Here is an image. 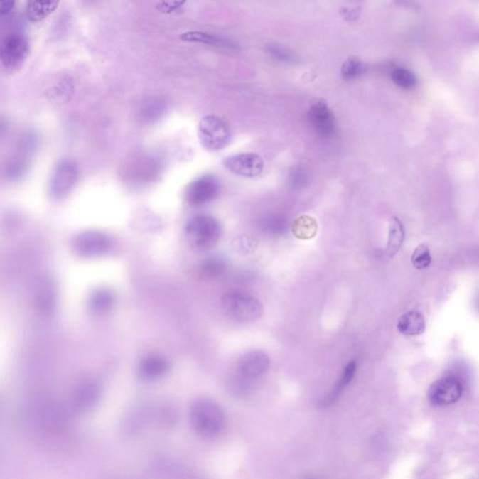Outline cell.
Here are the masks:
<instances>
[{
	"label": "cell",
	"instance_id": "2",
	"mask_svg": "<svg viewBox=\"0 0 479 479\" xmlns=\"http://www.w3.org/2000/svg\"><path fill=\"white\" fill-rule=\"evenodd\" d=\"M222 309L227 316L238 322H252L262 315V303L253 296L230 291L221 298Z\"/></svg>",
	"mask_w": 479,
	"mask_h": 479
},
{
	"label": "cell",
	"instance_id": "26",
	"mask_svg": "<svg viewBox=\"0 0 479 479\" xmlns=\"http://www.w3.org/2000/svg\"><path fill=\"white\" fill-rule=\"evenodd\" d=\"M99 387L96 383L85 384L78 393V404L80 407L88 408L96 403L99 396Z\"/></svg>",
	"mask_w": 479,
	"mask_h": 479
},
{
	"label": "cell",
	"instance_id": "28",
	"mask_svg": "<svg viewBox=\"0 0 479 479\" xmlns=\"http://www.w3.org/2000/svg\"><path fill=\"white\" fill-rule=\"evenodd\" d=\"M411 262L414 267L418 270H424L428 268L431 262V256L427 245L425 244L418 245L411 257Z\"/></svg>",
	"mask_w": 479,
	"mask_h": 479
},
{
	"label": "cell",
	"instance_id": "1",
	"mask_svg": "<svg viewBox=\"0 0 479 479\" xmlns=\"http://www.w3.org/2000/svg\"><path fill=\"white\" fill-rule=\"evenodd\" d=\"M194 430L204 437L220 434L226 424V416L222 407L210 399H198L189 411Z\"/></svg>",
	"mask_w": 479,
	"mask_h": 479
},
{
	"label": "cell",
	"instance_id": "32",
	"mask_svg": "<svg viewBox=\"0 0 479 479\" xmlns=\"http://www.w3.org/2000/svg\"><path fill=\"white\" fill-rule=\"evenodd\" d=\"M304 479H316V478H313V477H306V478H304Z\"/></svg>",
	"mask_w": 479,
	"mask_h": 479
},
{
	"label": "cell",
	"instance_id": "10",
	"mask_svg": "<svg viewBox=\"0 0 479 479\" xmlns=\"http://www.w3.org/2000/svg\"><path fill=\"white\" fill-rule=\"evenodd\" d=\"M270 357L264 352L250 351L239 359L238 374L239 377L252 381L262 377L270 368Z\"/></svg>",
	"mask_w": 479,
	"mask_h": 479
},
{
	"label": "cell",
	"instance_id": "9",
	"mask_svg": "<svg viewBox=\"0 0 479 479\" xmlns=\"http://www.w3.org/2000/svg\"><path fill=\"white\" fill-rule=\"evenodd\" d=\"M224 166L236 176L254 178L262 173L264 162L257 154L242 153L227 156L224 161Z\"/></svg>",
	"mask_w": 479,
	"mask_h": 479
},
{
	"label": "cell",
	"instance_id": "16",
	"mask_svg": "<svg viewBox=\"0 0 479 479\" xmlns=\"http://www.w3.org/2000/svg\"><path fill=\"white\" fill-rule=\"evenodd\" d=\"M404 241V229L403 224L397 217H392L389 223V238L387 242V255L389 258L394 257L400 250Z\"/></svg>",
	"mask_w": 479,
	"mask_h": 479
},
{
	"label": "cell",
	"instance_id": "5",
	"mask_svg": "<svg viewBox=\"0 0 479 479\" xmlns=\"http://www.w3.org/2000/svg\"><path fill=\"white\" fill-rule=\"evenodd\" d=\"M463 386L453 375L440 378L431 384L428 392L429 401L436 407H448L457 403L463 395Z\"/></svg>",
	"mask_w": 479,
	"mask_h": 479
},
{
	"label": "cell",
	"instance_id": "3",
	"mask_svg": "<svg viewBox=\"0 0 479 479\" xmlns=\"http://www.w3.org/2000/svg\"><path fill=\"white\" fill-rule=\"evenodd\" d=\"M185 235L189 244L199 250L214 247L221 236V226L210 215H196L188 222Z\"/></svg>",
	"mask_w": 479,
	"mask_h": 479
},
{
	"label": "cell",
	"instance_id": "11",
	"mask_svg": "<svg viewBox=\"0 0 479 479\" xmlns=\"http://www.w3.org/2000/svg\"><path fill=\"white\" fill-rule=\"evenodd\" d=\"M78 178V171L75 165L70 161H64L55 171L51 181V193L55 199L66 196L73 188Z\"/></svg>",
	"mask_w": 479,
	"mask_h": 479
},
{
	"label": "cell",
	"instance_id": "31",
	"mask_svg": "<svg viewBox=\"0 0 479 479\" xmlns=\"http://www.w3.org/2000/svg\"><path fill=\"white\" fill-rule=\"evenodd\" d=\"M14 5H16V2L14 1H9V0L0 1V16L10 13L13 10Z\"/></svg>",
	"mask_w": 479,
	"mask_h": 479
},
{
	"label": "cell",
	"instance_id": "29",
	"mask_svg": "<svg viewBox=\"0 0 479 479\" xmlns=\"http://www.w3.org/2000/svg\"><path fill=\"white\" fill-rule=\"evenodd\" d=\"M268 52L273 58L277 59L278 61L292 62L294 60V55L289 50L285 47L279 45V44H271L268 46Z\"/></svg>",
	"mask_w": 479,
	"mask_h": 479
},
{
	"label": "cell",
	"instance_id": "20",
	"mask_svg": "<svg viewBox=\"0 0 479 479\" xmlns=\"http://www.w3.org/2000/svg\"><path fill=\"white\" fill-rule=\"evenodd\" d=\"M357 372V363L355 360H352L350 363H348V365L345 366L340 377L338 385H336L334 387L332 393L325 400L323 403H321V407H329L330 404L334 403L336 401V399H338L339 396L342 394V392H344L345 387H347L353 380L355 375Z\"/></svg>",
	"mask_w": 479,
	"mask_h": 479
},
{
	"label": "cell",
	"instance_id": "18",
	"mask_svg": "<svg viewBox=\"0 0 479 479\" xmlns=\"http://www.w3.org/2000/svg\"><path fill=\"white\" fill-rule=\"evenodd\" d=\"M318 222L310 217V215H301L294 222L291 226V232L296 238L303 239H311L318 233Z\"/></svg>",
	"mask_w": 479,
	"mask_h": 479
},
{
	"label": "cell",
	"instance_id": "14",
	"mask_svg": "<svg viewBox=\"0 0 479 479\" xmlns=\"http://www.w3.org/2000/svg\"><path fill=\"white\" fill-rule=\"evenodd\" d=\"M397 328L403 335H421L426 329L425 316L424 313L416 310L404 313L399 318Z\"/></svg>",
	"mask_w": 479,
	"mask_h": 479
},
{
	"label": "cell",
	"instance_id": "21",
	"mask_svg": "<svg viewBox=\"0 0 479 479\" xmlns=\"http://www.w3.org/2000/svg\"><path fill=\"white\" fill-rule=\"evenodd\" d=\"M115 303V295L109 289H97L91 296L90 306L95 313H104L110 311Z\"/></svg>",
	"mask_w": 479,
	"mask_h": 479
},
{
	"label": "cell",
	"instance_id": "27",
	"mask_svg": "<svg viewBox=\"0 0 479 479\" xmlns=\"http://www.w3.org/2000/svg\"><path fill=\"white\" fill-rule=\"evenodd\" d=\"M262 227L271 235H282L286 230V221L280 215H270L262 221Z\"/></svg>",
	"mask_w": 479,
	"mask_h": 479
},
{
	"label": "cell",
	"instance_id": "6",
	"mask_svg": "<svg viewBox=\"0 0 479 479\" xmlns=\"http://www.w3.org/2000/svg\"><path fill=\"white\" fill-rule=\"evenodd\" d=\"M29 43L22 35L11 34L0 43V61L6 70H14L22 66L29 55Z\"/></svg>",
	"mask_w": 479,
	"mask_h": 479
},
{
	"label": "cell",
	"instance_id": "22",
	"mask_svg": "<svg viewBox=\"0 0 479 479\" xmlns=\"http://www.w3.org/2000/svg\"><path fill=\"white\" fill-rule=\"evenodd\" d=\"M36 303L38 309L44 313L51 312L55 303L54 288L50 281L43 279L41 281L36 289Z\"/></svg>",
	"mask_w": 479,
	"mask_h": 479
},
{
	"label": "cell",
	"instance_id": "24",
	"mask_svg": "<svg viewBox=\"0 0 479 479\" xmlns=\"http://www.w3.org/2000/svg\"><path fill=\"white\" fill-rule=\"evenodd\" d=\"M366 72L365 64L357 56H350L342 64L341 74L345 80H353Z\"/></svg>",
	"mask_w": 479,
	"mask_h": 479
},
{
	"label": "cell",
	"instance_id": "30",
	"mask_svg": "<svg viewBox=\"0 0 479 479\" xmlns=\"http://www.w3.org/2000/svg\"><path fill=\"white\" fill-rule=\"evenodd\" d=\"M360 5L345 6L341 9V16L343 18L348 21H354L359 17Z\"/></svg>",
	"mask_w": 479,
	"mask_h": 479
},
{
	"label": "cell",
	"instance_id": "15",
	"mask_svg": "<svg viewBox=\"0 0 479 479\" xmlns=\"http://www.w3.org/2000/svg\"><path fill=\"white\" fill-rule=\"evenodd\" d=\"M180 38L188 43L207 44V45L218 47V48L237 49L238 47L232 41L227 40V38L200 31L186 32Z\"/></svg>",
	"mask_w": 479,
	"mask_h": 479
},
{
	"label": "cell",
	"instance_id": "13",
	"mask_svg": "<svg viewBox=\"0 0 479 479\" xmlns=\"http://www.w3.org/2000/svg\"><path fill=\"white\" fill-rule=\"evenodd\" d=\"M171 370V363L167 357L159 354H149L139 362L138 374L141 380H158L165 377Z\"/></svg>",
	"mask_w": 479,
	"mask_h": 479
},
{
	"label": "cell",
	"instance_id": "25",
	"mask_svg": "<svg viewBox=\"0 0 479 479\" xmlns=\"http://www.w3.org/2000/svg\"><path fill=\"white\" fill-rule=\"evenodd\" d=\"M390 77H392L393 82L403 90H411L418 82L415 74L406 68H394L390 73Z\"/></svg>",
	"mask_w": 479,
	"mask_h": 479
},
{
	"label": "cell",
	"instance_id": "7",
	"mask_svg": "<svg viewBox=\"0 0 479 479\" xmlns=\"http://www.w3.org/2000/svg\"><path fill=\"white\" fill-rule=\"evenodd\" d=\"M114 242L104 233L87 232L74 239L73 248L77 254L84 257L104 255L112 248Z\"/></svg>",
	"mask_w": 479,
	"mask_h": 479
},
{
	"label": "cell",
	"instance_id": "8",
	"mask_svg": "<svg viewBox=\"0 0 479 479\" xmlns=\"http://www.w3.org/2000/svg\"><path fill=\"white\" fill-rule=\"evenodd\" d=\"M220 192V185L215 176H203L189 185L185 199L190 205L200 206L214 200Z\"/></svg>",
	"mask_w": 479,
	"mask_h": 479
},
{
	"label": "cell",
	"instance_id": "23",
	"mask_svg": "<svg viewBox=\"0 0 479 479\" xmlns=\"http://www.w3.org/2000/svg\"><path fill=\"white\" fill-rule=\"evenodd\" d=\"M58 5L55 1H31L26 6V14L29 20L38 22L55 11Z\"/></svg>",
	"mask_w": 479,
	"mask_h": 479
},
{
	"label": "cell",
	"instance_id": "19",
	"mask_svg": "<svg viewBox=\"0 0 479 479\" xmlns=\"http://www.w3.org/2000/svg\"><path fill=\"white\" fill-rule=\"evenodd\" d=\"M166 102L158 97L146 100L141 106L140 119L144 124H152L162 117L166 111Z\"/></svg>",
	"mask_w": 479,
	"mask_h": 479
},
{
	"label": "cell",
	"instance_id": "17",
	"mask_svg": "<svg viewBox=\"0 0 479 479\" xmlns=\"http://www.w3.org/2000/svg\"><path fill=\"white\" fill-rule=\"evenodd\" d=\"M227 270V262L220 256L209 257L199 267V276L203 280H215L223 276Z\"/></svg>",
	"mask_w": 479,
	"mask_h": 479
},
{
	"label": "cell",
	"instance_id": "12",
	"mask_svg": "<svg viewBox=\"0 0 479 479\" xmlns=\"http://www.w3.org/2000/svg\"><path fill=\"white\" fill-rule=\"evenodd\" d=\"M307 117L313 128L322 135L332 134L335 129V118L324 100H313L310 104Z\"/></svg>",
	"mask_w": 479,
	"mask_h": 479
},
{
	"label": "cell",
	"instance_id": "4",
	"mask_svg": "<svg viewBox=\"0 0 479 479\" xmlns=\"http://www.w3.org/2000/svg\"><path fill=\"white\" fill-rule=\"evenodd\" d=\"M198 136L202 146L209 151H220L230 144L232 133L229 126L217 115L204 117L198 127Z\"/></svg>",
	"mask_w": 479,
	"mask_h": 479
}]
</instances>
